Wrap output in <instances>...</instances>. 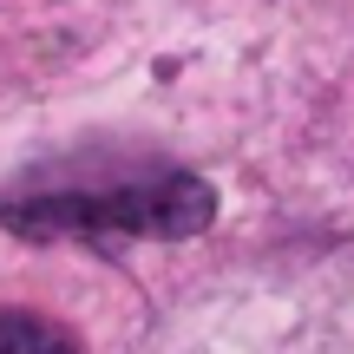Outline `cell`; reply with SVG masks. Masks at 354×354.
Listing matches in <instances>:
<instances>
[{
	"instance_id": "obj_1",
	"label": "cell",
	"mask_w": 354,
	"mask_h": 354,
	"mask_svg": "<svg viewBox=\"0 0 354 354\" xmlns=\"http://www.w3.org/2000/svg\"><path fill=\"white\" fill-rule=\"evenodd\" d=\"M20 236H197L216 216V197L203 177H138L112 190H46V197L0 203Z\"/></svg>"
},
{
	"instance_id": "obj_2",
	"label": "cell",
	"mask_w": 354,
	"mask_h": 354,
	"mask_svg": "<svg viewBox=\"0 0 354 354\" xmlns=\"http://www.w3.org/2000/svg\"><path fill=\"white\" fill-rule=\"evenodd\" d=\"M0 354H79L73 335H59L39 315H0Z\"/></svg>"
}]
</instances>
